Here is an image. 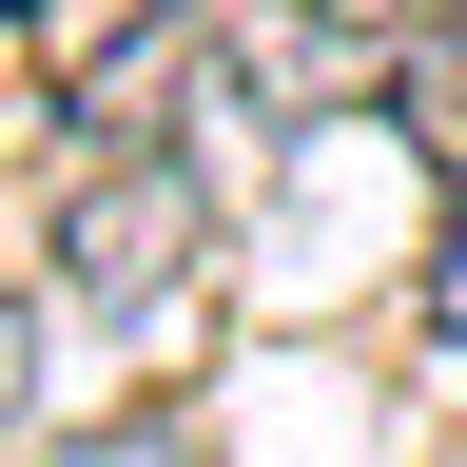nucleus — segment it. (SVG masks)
<instances>
[{"label": "nucleus", "instance_id": "f257e3e1", "mask_svg": "<svg viewBox=\"0 0 467 467\" xmlns=\"http://www.w3.org/2000/svg\"><path fill=\"white\" fill-rule=\"evenodd\" d=\"M195 273H214L195 156H175V137H78V175H58V292H78L98 331H156Z\"/></svg>", "mask_w": 467, "mask_h": 467}, {"label": "nucleus", "instance_id": "f03ea898", "mask_svg": "<svg viewBox=\"0 0 467 467\" xmlns=\"http://www.w3.org/2000/svg\"><path fill=\"white\" fill-rule=\"evenodd\" d=\"M195 78H214V0H156L137 39H98L78 78H58V137H175Z\"/></svg>", "mask_w": 467, "mask_h": 467}, {"label": "nucleus", "instance_id": "7ed1b4c3", "mask_svg": "<svg viewBox=\"0 0 467 467\" xmlns=\"http://www.w3.org/2000/svg\"><path fill=\"white\" fill-rule=\"evenodd\" d=\"M39 467H195L175 409H98V429H39Z\"/></svg>", "mask_w": 467, "mask_h": 467}, {"label": "nucleus", "instance_id": "20e7f679", "mask_svg": "<svg viewBox=\"0 0 467 467\" xmlns=\"http://www.w3.org/2000/svg\"><path fill=\"white\" fill-rule=\"evenodd\" d=\"M0 448H39V312L0 292Z\"/></svg>", "mask_w": 467, "mask_h": 467}, {"label": "nucleus", "instance_id": "39448f33", "mask_svg": "<svg viewBox=\"0 0 467 467\" xmlns=\"http://www.w3.org/2000/svg\"><path fill=\"white\" fill-rule=\"evenodd\" d=\"M429 331L467 350V195H448V254H429Z\"/></svg>", "mask_w": 467, "mask_h": 467}, {"label": "nucleus", "instance_id": "423d86ee", "mask_svg": "<svg viewBox=\"0 0 467 467\" xmlns=\"http://www.w3.org/2000/svg\"><path fill=\"white\" fill-rule=\"evenodd\" d=\"M0 20H39V0H0Z\"/></svg>", "mask_w": 467, "mask_h": 467}, {"label": "nucleus", "instance_id": "0eeeda50", "mask_svg": "<svg viewBox=\"0 0 467 467\" xmlns=\"http://www.w3.org/2000/svg\"><path fill=\"white\" fill-rule=\"evenodd\" d=\"M448 20H467V0H448Z\"/></svg>", "mask_w": 467, "mask_h": 467}]
</instances>
